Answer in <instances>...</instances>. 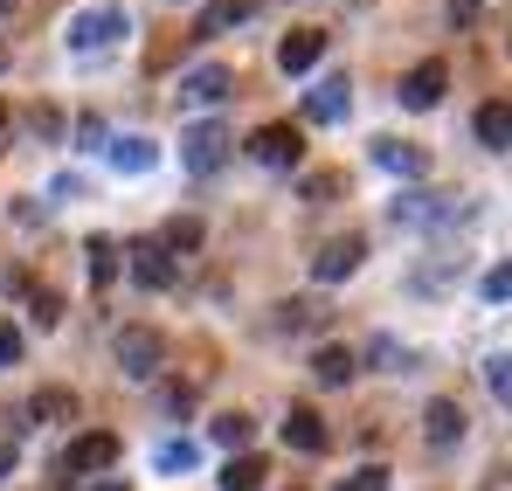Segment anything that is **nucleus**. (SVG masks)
<instances>
[{
	"label": "nucleus",
	"instance_id": "f257e3e1",
	"mask_svg": "<svg viewBox=\"0 0 512 491\" xmlns=\"http://www.w3.org/2000/svg\"><path fill=\"white\" fill-rule=\"evenodd\" d=\"M402 229H464V222H478V201L471 194H429V187H409V194H395V208H388Z\"/></svg>",
	"mask_w": 512,
	"mask_h": 491
},
{
	"label": "nucleus",
	"instance_id": "f03ea898",
	"mask_svg": "<svg viewBox=\"0 0 512 491\" xmlns=\"http://www.w3.org/2000/svg\"><path fill=\"white\" fill-rule=\"evenodd\" d=\"M118 35H125V7H111V0H104V7H77V14H70V49H77V56L111 49Z\"/></svg>",
	"mask_w": 512,
	"mask_h": 491
},
{
	"label": "nucleus",
	"instance_id": "7ed1b4c3",
	"mask_svg": "<svg viewBox=\"0 0 512 491\" xmlns=\"http://www.w3.org/2000/svg\"><path fill=\"white\" fill-rule=\"evenodd\" d=\"M236 97V70L229 63H194L187 83H180V104L187 111H215V104H229Z\"/></svg>",
	"mask_w": 512,
	"mask_h": 491
},
{
	"label": "nucleus",
	"instance_id": "20e7f679",
	"mask_svg": "<svg viewBox=\"0 0 512 491\" xmlns=\"http://www.w3.org/2000/svg\"><path fill=\"white\" fill-rule=\"evenodd\" d=\"M111 464H118V436H111V429H84V436L63 450V464H56V471L77 485V478H90V471H111Z\"/></svg>",
	"mask_w": 512,
	"mask_h": 491
},
{
	"label": "nucleus",
	"instance_id": "39448f33",
	"mask_svg": "<svg viewBox=\"0 0 512 491\" xmlns=\"http://www.w3.org/2000/svg\"><path fill=\"white\" fill-rule=\"evenodd\" d=\"M250 160L270 166V173L298 166V160H305V132H298V125H256V132H250Z\"/></svg>",
	"mask_w": 512,
	"mask_h": 491
},
{
	"label": "nucleus",
	"instance_id": "423d86ee",
	"mask_svg": "<svg viewBox=\"0 0 512 491\" xmlns=\"http://www.w3.org/2000/svg\"><path fill=\"white\" fill-rule=\"evenodd\" d=\"M360 263H367V236H333L312 249V284H346Z\"/></svg>",
	"mask_w": 512,
	"mask_h": 491
},
{
	"label": "nucleus",
	"instance_id": "0eeeda50",
	"mask_svg": "<svg viewBox=\"0 0 512 491\" xmlns=\"http://www.w3.org/2000/svg\"><path fill=\"white\" fill-rule=\"evenodd\" d=\"M118 367H125V381H160V332L125 326L118 332Z\"/></svg>",
	"mask_w": 512,
	"mask_h": 491
},
{
	"label": "nucleus",
	"instance_id": "6e6552de",
	"mask_svg": "<svg viewBox=\"0 0 512 491\" xmlns=\"http://www.w3.org/2000/svg\"><path fill=\"white\" fill-rule=\"evenodd\" d=\"M367 160L381 166V173H395V180H423V173H429V153H423V146H409V139H388V132L367 146Z\"/></svg>",
	"mask_w": 512,
	"mask_h": 491
},
{
	"label": "nucleus",
	"instance_id": "1a4fd4ad",
	"mask_svg": "<svg viewBox=\"0 0 512 491\" xmlns=\"http://www.w3.org/2000/svg\"><path fill=\"white\" fill-rule=\"evenodd\" d=\"M346 111H353V83L346 77H326L305 90V118L312 125H346Z\"/></svg>",
	"mask_w": 512,
	"mask_h": 491
},
{
	"label": "nucleus",
	"instance_id": "9d476101",
	"mask_svg": "<svg viewBox=\"0 0 512 491\" xmlns=\"http://www.w3.org/2000/svg\"><path fill=\"white\" fill-rule=\"evenodd\" d=\"M319 56H326V35H319V28H291V35L277 42V70H284V77L319 70Z\"/></svg>",
	"mask_w": 512,
	"mask_h": 491
},
{
	"label": "nucleus",
	"instance_id": "9b49d317",
	"mask_svg": "<svg viewBox=\"0 0 512 491\" xmlns=\"http://www.w3.org/2000/svg\"><path fill=\"white\" fill-rule=\"evenodd\" d=\"M471 132H478L485 153H506V146H512V104H506V97H485L478 118H471Z\"/></svg>",
	"mask_w": 512,
	"mask_h": 491
},
{
	"label": "nucleus",
	"instance_id": "f8f14e48",
	"mask_svg": "<svg viewBox=\"0 0 512 491\" xmlns=\"http://www.w3.org/2000/svg\"><path fill=\"white\" fill-rule=\"evenodd\" d=\"M443 83H450L443 63H416V70L402 77V111H429V104H443Z\"/></svg>",
	"mask_w": 512,
	"mask_h": 491
},
{
	"label": "nucleus",
	"instance_id": "ddd939ff",
	"mask_svg": "<svg viewBox=\"0 0 512 491\" xmlns=\"http://www.w3.org/2000/svg\"><path fill=\"white\" fill-rule=\"evenodd\" d=\"M173 277H180V270H173V256L160 243L132 249V284H146V291H173Z\"/></svg>",
	"mask_w": 512,
	"mask_h": 491
},
{
	"label": "nucleus",
	"instance_id": "4468645a",
	"mask_svg": "<svg viewBox=\"0 0 512 491\" xmlns=\"http://www.w3.org/2000/svg\"><path fill=\"white\" fill-rule=\"evenodd\" d=\"M263 14V0H215V7H201V21H194V42L201 35H222V28H243Z\"/></svg>",
	"mask_w": 512,
	"mask_h": 491
},
{
	"label": "nucleus",
	"instance_id": "2eb2a0df",
	"mask_svg": "<svg viewBox=\"0 0 512 491\" xmlns=\"http://www.w3.org/2000/svg\"><path fill=\"white\" fill-rule=\"evenodd\" d=\"M423 443H429V450L464 443V409H457V402H429V409H423Z\"/></svg>",
	"mask_w": 512,
	"mask_h": 491
},
{
	"label": "nucleus",
	"instance_id": "dca6fc26",
	"mask_svg": "<svg viewBox=\"0 0 512 491\" xmlns=\"http://www.w3.org/2000/svg\"><path fill=\"white\" fill-rule=\"evenodd\" d=\"M284 443L305 450V457H319V450L333 443V429L319 422V409H291V415H284Z\"/></svg>",
	"mask_w": 512,
	"mask_h": 491
},
{
	"label": "nucleus",
	"instance_id": "f3484780",
	"mask_svg": "<svg viewBox=\"0 0 512 491\" xmlns=\"http://www.w3.org/2000/svg\"><path fill=\"white\" fill-rule=\"evenodd\" d=\"M180 146H187V166H194V173H208V166L229 160V132H222V125H194Z\"/></svg>",
	"mask_w": 512,
	"mask_h": 491
},
{
	"label": "nucleus",
	"instance_id": "a211bd4d",
	"mask_svg": "<svg viewBox=\"0 0 512 491\" xmlns=\"http://www.w3.org/2000/svg\"><path fill=\"white\" fill-rule=\"evenodd\" d=\"M353 374H360V360H353L346 346H319V353H312V381H319V388H346Z\"/></svg>",
	"mask_w": 512,
	"mask_h": 491
},
{
	"label": "nucleus",
	"instance_id": "6ab92c4d",
	"mask_svg": "<svg viewBox=\"0 0 512 491\" xmlns=\"http://www.w3.org/2000/svg\"><path fill=\"white\" fill-rule=\"evenodd\" d=\"M28 415H35L42 429H63V422H77V395H70V388H35Z\"/></svg>",
	"mask_w": 512,
	"mask_h": 491
},
{
	"label": "nucleus",
	"instance_id": "aec40b11",
	"mask_svg": "<svg viewBox=\"0 0 512 491\" xmlns=\"http://www.w3.org/2000/svg\"><path fill=\"white\" fill-rule=\"evenodd\" d=\"M263 478H270V464L250 457V450H236V457L222 464V478H215V485H222V491H263Z\"/></svg>",
	"mask_w": 512,
	"mask_h": 491
},
{
	"label": "nucleus",
	"instance_id": "412c9836",
	"mask_svg": "<svg viewBox=\"0 0 512 491\" xmlns=\"http://www.w3.org/2000/svg\"><path fill=\"white\" fill-rule=\"evenodd\" d=\"M104 160L118 166V173H153L160 146H153V139H111V146H104Z\"/></svg>",
	"mask_w": 512,
	"mask_h": 491
},
{
	"label": "nucleus",
	"instance_id": "4be33fe9",
	"mask_svg": "<svg viewBox=\"0 0 512 491\" xmlns=\"http://www.w3.org/2000/svg\"><path fill=\"white\" fill-rule=\"evenodd\" d=\"M250 436H256V422L243 409H229V415H215V422H208V443H222L229 457H236V450H250Z\"/></svg>",
	"mask_w": 512,
	"mask_h": 491
},
{
	"label": "nucleus",
	"instance_id": "5701e85b",
	"mask_svg": "<svg viewBox=\"0 0 512 491\" xmlns=\"http://www.w3.org/2000/svg\"><path fill=\"white\" fill-rule=\"evenodd\" d=\"M84 270H90V291H104V284L118 277V243H111V236H90L84 243Z\"/></svg>",
	"mask_w": 512,
	"mask_h": 491
},
{
	"label": "nucleus",
	"instance_id": "b1692460",
	"mask_svg": "<svg viewBox=\"0 0 512 491\" xmlns=\"http://www.w3.org/2000/svg\"><path fill=\"white\" fill-rule=\"evenodd\" d=\"M153 243L167 249V256H187V249H201V222H194V215H173V222L160 229V236H153Z\"/></svg>",
	"mask_w": 512,
	"mask_h": 491
},
{
	"label": "nucleus",
	"instance_id": "393cba45",
	"mask_svg": "<svg viewBox=\"0 0 512 491\" xmlns=\"http://www.w3.org/2000/svg\"><path fill=\"white\" fill-rule=\"evenodd\" d=\"M326 319H333V312H326V298H291L277 326H284V332H305V326H326Z\"/></svg>",
	"mask_w": 512,
	"mask_h": 491
},
{
	"label": "nucleus",
	"instance_id": "a878e982",
	"mask_svg": "<svg viewBox=\"0 0 512 491\" xmlns=\"http://www.w3.org/2000/svg\"><path fill=\"white\" fill-rule=\"evenodd\" d=\"M194 457H201V450H194V443H180V436L153 443V464H160V471H194Z\"/></svg>",
	"mask_w": 512,
	"mask_h": 491
},
{
	"label": "nucleus",
	"instance_id": "bb28decb",
	"mask_svg": "<svg viewBox=\"0 0 512 491\" xmlns=\"http://www.w3.org/2000/svg\"><path fill=\"white\" fill-rule=\"evenodd\" d=\"M28 326L56 332V326H63V298H56V291H35V298H28Z\"/></svg>",
	"mask_w": 512,
	"mask_h": 491
},
{
	"label": "nucleus",
	"instance_id": "cd10ccee",
	"mask_svg": "<svg viewBox=\"0 0 512 491\" xmlns=\"http://www.w3.org/2000/svg\"><path fill=\"white\" fill-rule=\"evenodd\" d=\"M478 298H485V305H506V298H512V270H506V263H492V270L478 277Z\"/></svg>",
	"mask_w": 512,
	"mask_h": 491
},
{
	"label": "nucleus",
	"instance_id": "c85d7f7f",
	"mask_svg": "<svg viewBox=\"0 0 512 491\" xmlns=\"http://www.w3.org/2000/svg\"><path fill=\"white\" fill-rule=\"evenodd\" d=\"M28 132H35L42 146H49V139H63V111H56V104H35V111H28Z\"/></svg>",
	"mask_w": 512,
	"mask_h": 491
},
{
	"label": "nucleus",
	"instance_id": "c756f323",
	"mask_svg": "<svg viewBox=\"0 0 512 491\" xmlns=\"http://www.w3.org/2000/svg\"><path fill=\"white\" fill-rule=\"evenodd\" d=\"M111 146V125L104 118H77V153H104Z\"/></svg>",
	"mask_w": 512,
	"mask_h": 491
},
{
	"label": "nucleus",
	"instance_id": "7c9ffc66",
	"mask_svg": "<svg viewBox=\"0 0 512 491\" xmlns=\"http://www.w3.org/2000/svg\"><path fill=\"white\" fill-rule=\"evenodd\" d=\"M160 409L187 415V409H194V388H187V381H160Z\"/></svg>",
	"mask_w": 512,
	"mask_h": 491
},
{
	"label": "nucleus",
	"instance_id": "2f4dec72",
	"mask_svg": "<svg viewBox=\"0 0 512 491\" xmlns=\"http://www.w3.org/2000/svg\"><path fill=\"white\" fill-rule=\"evenodd\" d=\"M485 388H492V402H506V395H512V374H506V353H492V360H485Z\"/></svg>",
	"mask_w": 512,
	"mask_h": 491
},
{
	"label": "nucleus",
	"instance_id": "473e14b6",
	"mask_svg": "<svg viewBox=\"0 0 512 491\" xmlns=\"http://www.w3.org/2000/svg\"><path fill=\"white\" fill-rule=\"evenodd\" d=\"M7 367H21V326L14 319H0V374Z\"/></svg>",
	"mask_w": 512,
	"mask_h": 491
},
{
	"label": "nucleus",
	"instance_id": "72a5a7b5",
	"mask_svg": "<svg viewBox=\"0 0 512 491\" xmlns=\"http://www.w3.org/2000/svg\"><path fill=\"white\" fill-rule=\"evenodd\" d=\"M340 491H388V471H381V464H374V471H353Z\"/></svg>",
	"mask_w": 512,
	"mask_h": 491
},
{
	"label": "nucleus",
	"instance_id": "f704fd0d",
	"mask_svg": "<svg viewBox=\"0 0 512 491\" xmlns=\"http://www.w3.org/2000/svg\"><path fill=\"white\" fill-rule=\"evenodd\" d=\"M7 471H14V443H0V478H7Z\"/></svg>",
	"mask_w": 512,
	"mask_h": 491
},
{
	"label": "nucleus",
	"instance_id": "c9c22d12",
	"mask_svg": "<svg viewBox=\"0 0 512 491\" xmlns=\"http://www.w3.org/2000/svg\"><path fill=\"white\" fill-rule=\"evenodd\" d=\"M84 491H125V478H104V485H84Z\"/></svg>",
	"mask_w": 512,
	"mask_h": 491
},
{
	"label": "nucleus",
	"instance_id": "e433bc0d",
	"mask_svg": "<svg viewBox=\"0 0 512 491\" xmlns=\"http://www.w3.org/2000/svg\"><path fill=\"white\" fill-rule=\"evenodd\" d=\"M0 139H7V104H0Z\"/></svg>",
	"mask_w": 512,
	"mask_h": 491
},
{
	"label": "nucleus",
	"instance_id": "4c0bfd02",
	"mask_svg": "<svg viewBox=\"0 0 512 491\" xmlns=\"http://www.w3.org/2000/svg\"><path fill=\"white\" fill-rule=\"evenodd\" d=\"M7 7H14V0H0V14H7Z\"/></svg>",
	"mask_w": 512,
	"mask_h": 491
}]
</instances>
